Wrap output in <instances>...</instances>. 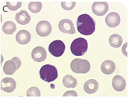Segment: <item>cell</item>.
<instances>
[{"mask_svg":"<svg viewBox=\"0 0 129 97\" xmlns=\"http://www.w3.org/2000/svg\"><path fill=\"white\" fill-rule=\"evenodd\" d=\"M77 28L83 35H90L95 31V22L89 14H84L77 19Z\"/></svg>","mask_w":129,"mask_h":97,"instance_id":"1","label":"cell"},{"mask_svg":"<svg viewBox=\"0 0 129 97\" xmlns=\"http://www.w3.org/2000/svg\"><path fill=\"white\" fill-rule=\"evenodd\" d=\"M88 49V43L87 40L82 38H78L74 40L70 46L71 52L75 56L84 55Z\"/></svg>","mask_w":129,"mask_h":97,"instance_id":"2","label":"cell"},{"mask_svg":"<svg viewBox=\"0 0 129 97\" xmlns=\"http://www.w3.org/2000/svg\"><path fill=\"white\" fill-rule=\"evenodd\" d=\"M57 70L55 66L46 64L40 70V76L46 82H52L57 78Z\"/></svg>","mask_w":129,"mask_h":97,"instance_id":"3","label":"cell"},{"mask_svg":"<svg viewBox=\"0 0 129 97\" xmlns=\"http://www.w3.org/2000/svg\"><path fill=\"white\" fill-rule=\"evenodd\" d=\"M70 68L75 73L85 74L90 70V63L88 60L81 58H75L73 60L70 64Z\"/></svg>","mask_w":129,"mask_h":97,"instance_id":"4","label":"cell"},{"mask_svg":"<svg viewBox=\"0 0 129 97\" xmlns=\"http://www.w3.org/2000/svg\"><path fill=\"white\" fill-rule=\"evenodd\" d=\"M65 44L61 40H55L49 46V52L56 58L60 57L65 52Z\"/></svg>","mask_w":129,"mask_h":97,"instance_id":"5","label":"cell"},{"mask_svg":"<svg viewBox=\"0 0 129 97\" xmlns=\"http://www.w3.org/2000/svg\"><path fill=\"white\" fill-rule=\"evenodd\" d=\"M52 25L50 22L46 20H42L37 23L36 26V32L40 37H47L52 32Z\"/></svg>","mask_w":129,"mask_h":97,"instance_id":"6","label":"cell"},{"mask_svg":"<svg viewBox=\"0 0 129 97\" xmlns=\"http://www.w3.org/2000/svg\"><path fill=\"white\" fill-rule=\"evenodd\" d=\"M109 9L108 4L106 2H95L92 5V11L97 16L105 15Z\"/></svg>","mask_w":129,"mask_h":97,"instance_id":"7","label":"cell"},{"mask_svg":"<svg viewBox=\"0 0 129 97\" xmlns=\"http://www.w3.org/2000/svg\"><path fill=\"white\" fill-rule=\"evenodd\" d=\"M59 30L65 34L73 35L75 32V28L74 27L73 22L69 19H63L60 21L58 24Z\"/></svg>","mask_w":129,"mask_h":97,"instance_id":"8","label":"cell"},{"mask_svg":"<svg viewBox=\"0 0 129 97\" xmlns=\"http://www.w3.org/2000/svg\"><path fill=\"white\" fill-rule=\"evenodd\" d=\"M17 87L15 80L12 78H5L1 81V89L6 93L13 92Z\"/></svg>","mask_w":129,"mask_h":97,"instance_id":"9","label":"cell"},{"mask_svg":"<svg viewBox=\"0 0 129 97\" xmlns=\"http://www.w3.org/2000/svg\"><path fill=\"white\" fill-rule=\"evenodd\" d=\"M47 57V53L46 49L42 46L35 47L31 52V58L36 62H43Z\"/></svg>","mask_w":129,"mask_h":97,"instance_id":"10","label":"cell"},{"mask_svg":"<svg viewBox=\"0 0 129 97\" xmlns=\"http://www.w3.org/2000/svg\"><path fill=\"white\" fill-rule=\"evenodd\" d=\"M112 86L116 91L121 92L125 89L126 81L125 78L120 76H116L113 78L112 80Z\"/></svg>","mask_w":129,"mask_h":97,"instance_id":"11","label":"cell"},{"mask_svg":"<svg viewBox=\"0 0 129 97\" xmlns=\"http://www.w3.org/2000/svg\"><path fill=\"white\" fill-rule=\"evenodd\" d=\"M121 18L120 16L116 12H111L108 14L105 18V22L108 26L111 28H115L118 26L120 23Z\"/></svg>","mask_w":129,"mask_h":97,"instance_id":"12","label":"cell"},{"mask_svg":"<svg viewBox=\"0 0 129 97\" xmlns=\"http://www.w3.org/2000/svg\"><path fill=\"white\" fill-rule=\"evenodd\" d=\"M31 36L29 31L27 30H20L16 35V40L19 44L25 45L31 40Z\"/></svg>","mask_w":129,"mask_h":97,"instance_id":"13","label":"cell"},{"mask_svg":"<svg viewBox=\"0 0 129 97\" xmlns=\"http://www.w3.org/2000/svg\"><path fill=\"white\" fill-rule=\"evenodd\" d=\"M98 88H99V83L95 79L87 80L84 85V90L88 94H92L95 93Z\"/></svg>","mask_w":129,"mask_h":97,"instance_id":"14","label":"cell"},{"mask_svg":"<svg viewBox=\"0 0 129 97\" xmlns=\"http://www.w3.org/2000/svg\"><path fill=\"white\" fill-rule=\"evenodd\" d=\"M115 70H116L115 63L111 60H105L101 65V70L105 75H111L115 71Z\"/></svg>","mask_w":129,"mask_h":97,"instance_id":"15","label":"cell"},{"mask_svg":"<svg viewBox=\"0 0 129 97\" xmlns=\"http://www.w3.org/2000/svg\"><path fill=\"white\" fill-rule=\"evenodd\" d=\"M16 21L20 25H26L31 21V16L28 14L27 11L22 10L17 13L15 16Z\"/></svg>","mask_w":129,"mask_h":97,"instance_id":"16","label":"cell"},{"mask_svg":"<svg viewBox=\"0 0 129 97\" xmlns=\"http://www.w3.org/2000/svg\"><path fill=\"white\" fill-rule=\"evenodd\" d=\"M17 70V67L13 60H7L3 67V72L7 75H13Z\"/></svg>","mask_w":129,"mask_h":97,"instance_id":"17","label":"cell"},{"mask_svg":"<svg viewBox=\"0 0 129 97\" xmlns=\"http://www.w3.org/2000/svg\"><path fill=\"white\" fill-rule=\"evenodd\" d=\"M17 29L15 23L12 21H7L2 26V31L6 35H13Z\"/></svg>","mask_w":129,"mask_h":97,"instance_id":"18","label":"cell"},{"mask_svg":"<svg viewBox=\"0 0 129 97\" xmlns=\"http://www.w3.org/2000/svg\"><path fill=\"white\" fill-rule=\"evenodd\" d=\"M63 84L68 88H74L77 85V80L71 75H67L63 78Z\"/></svg>","mask_w":129,"mask_h":97,"instance_id":"19","label":"cell"},{"mask_svg":"<svg viewBox=\"0 0 129 97\" xmlns=\"http://www.w3.org/2000/svg\"><path fill=\"white\" fill-rule=\"evenodd\" d=\"M109 43L113 48H119L122 44V38L118 34L112 35L109 38Z\"/></svg>","mask_w":129,"mask_h":97,"instance_id":"20","label":"cell"},{"mask_svg":"<svg viewBox=\"0 0 129 97\" xmlns=\"http://www.w3.org/2000/svg\"><path fill=\"white\" fill-rule=\"evenodd\" d=\"M28 9L32 13H38L42 9V3L40 2H31L28 4Z\"/></svg>","mask_w":129,"mask_h":97,"instance_id":"21","label":"cell"},{"mask_svg":"<svg viewBox=\"0 0 129 97\" xmlns=\"http://www.w3.org/2000/svg\"><path fill=\"white\" fill-rule=\"evenodd\" d=\"M8 8L11 11H17L22 5V2L19 1H9L6 2Z\"/></svg>","mask_w":129,"mask_h":97,"instance_id":"22","label":"cell"},{"mask_svg":"<svg viewBox=\"0 0 129 97\" xmlns=\"http://www.w3.org/2000/svg\"><path fill=\"white\" fill-rule=\"evenodd\" d=\"M41 93L37 87H31L26 92L27 96H40Z\"/></svg>","mask_w":129,"mask_h":97,"instance_id":"23","label":"cell"},{"mask_svg":"<svg viewBox=\"0 0 129 97\" xmlns=\"http://www.w3.org/2000/svg\"><path fill=\"white\" fill-rule=\"evenodd\" d=\"M61 6L64 10L70 11L73 10L75 6V2L73 1H64L61 2Z\"/></svg>","mask_w":129,"mask_h":97,"instance_id":"24","label":"cell"},{"mask_svg":"<svg viewBox=\"0 0 129 97\" xmlns=\"http://www.w3.org/2000/svg\"><path fill=\"white\" fill-rule=\"evenodd\" d=\"M11 60H13L14 62L16 67H17V70H19V68L21 67V60H20V59L17 58V57H14V58L11 59Z\"/></svg>","mask_w":129,"mask_h":97,"instance_id":"25","label":"cell"},{"mask_svg":"<svg viewBox=\"0 0 129 97\" xmlns=\"http://www.w3.org/2000/svg\"><path fill=\"white\" fill-rule=\"evenodd\" d=\"M63 96H78V94L74 90H70V91H67L63 94Z\"/></svg>","mask_w":129,"mask_h":97,"instance_id":"26","label":"cell"},{"mask_svg":"<svg viewBox=\"0 0 129 97\" xmlns=\"http://www.w3.org/2000/svg\"><path fill=\"white\" fill-rule=\"evenodd\" d=\"M127 46H128V43H125V45H124L123 47H122V53H123L124 55L126 56V57H128V53H127V52H126V50H125V48H126Z\"/></svg>","mask_w":129,"mask_h":97,"instance_id":"27","label":"cell"}]
</instances>
